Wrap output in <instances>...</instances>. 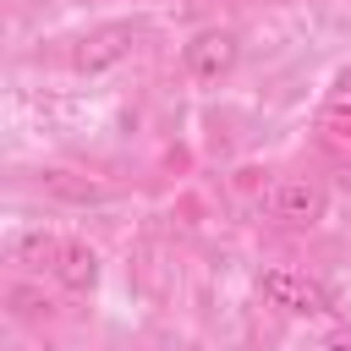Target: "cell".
Segmentation results:
<instances>
[{
	"instance_id": "cell-2",
	"label": "cell",
	"mask_w": 351,
	"mask_h": 351,
	"mask_svg": "<svg viewBox=\"0 0 351 351\" xmlns=\"http://www.w3.org/2000/svg\"><path fill=\"white\" fill-rule=\"evenodd\" d=\"M132 44H137V27L132 22H104V27H93L82 44H77V55H71V66L77 71H110L115 60H126L132 55Z\"/></svg>"
},
{
	"instance_id": "cell-4",
	"label": "cell",
	"mask_w": 351,
	"mask_h": 351,
	"mask_svg": "<svg viewBox=\"0 0 351 351\" xmlns=\"http://www.w3.org/2000/svg\"><path fill=\"white\" fill-rule=\"evenodd\" d=\"M236 55H241V44H236V33H225V27H208V33H197V38L181 49V60H186V71H192L197 82H219V77L236 66Z\"/></svg>"
},
{
	"instance_id": "cell-3",
	"label": "cell",
	"mask_w": 351,
	"mask_h": 351,
	"mask_svg": "<svg viewBox=\"0 0 351 351\" xmlns=\"http://www.w3.org/2000/svg\"><path fill=\"white\" fill-rule=\"evenodd\" d=\"M324 186L318 181H307V176H285L274 192H269V214L280 219V225H318L324 219Z\"/></svg>"
},
{
	"instance_id": "cell-5",
	"label": "cell",
	"mask_w": 351,
	"mask_h": 351,
	"mask_svg": "<svg viewBox=\"0 0 351 351\" xmlns=\"http://www.w3.org/2000/svg\"><path fill=\"white\" fill-rule=\"evenodd\" d=\"M49 274H55L66 291H93V285H99V252H93L88 241H66V236H60V252H55Z\"/></svg>"
},
{
	"instance_id": "cell-6",
	"label": "cell",
	"mask_w": 351,
	"mask_h": 351,
	"mask_svg": "<svg viewBox=\"0 0 351 351\" xmlns=\"http://www.w3.org/2000/svg\"><path fill=\"white\" fill-rule=\"evenodd\" d=\"M33 186L44 192V197H60V203H104V186L99 181H88V176H77V170H38L33 176Z\"/></svg>"
},
{
	"instance_id": "cell-9",
	"label": "cell",
	"mask_w": 351,
	"mask_h": 351,
	"mask_svg": "<svg viewBox=\"0 0 351 351\" xmlns=\"http://www.w3.org/2000/svg\"><path fill=\"white\" fill-rule=\"evenodd\" d=\"M329 351H351V324H340V329H329V340H324Z\"/></svg>"
},
{
	"instance_id": "cell-7",
	"label": "cell",
	"mask_w": 351,
	"mask_h": 351,
	"mask_svg": "<svg viewBox=\"0 0 351 351\" xmlns=\"http://www.w3.org/2000/svg\"><path fill=\"white\" fill-rule=\"evenodd\" d=\"M55 252H60V236H44V230H27V236L11 241V258L16 263H33V269H49Z\"/></svg>"
},
{
	"instance_id": "cell-1",
	"label": "cell",
	"mask_w": 351,
	"mask_h": 351,
	"mask_svg": "<svg viewBox=\"0 0 351 351\" xmlns=\"http://www.w3.org/2000/svg\"><path fill=\"white\" fill-rule=\"evenodd\" d=\"M263 296L274 302V307H285V313H329V285L324 280H313V274H302V269H263Z\"/></svg>"
},
{
	"instance_id": "cell-8",
	"label": "cell",
	"mask_w": 351,
	"mask_h": 351,
	"mask_svg": "<svg viewBox=\"0 0 351 351\" xmlns=\"http://www.w3.org/2000/svg\"><path fill=\"white\" fill-rule=\"evenodd\" d=\"M5 302H11L16 318H44V313H49V296H44L38 285H27V280H11V285H5Z\"/></svg>"
}]
</instances>
